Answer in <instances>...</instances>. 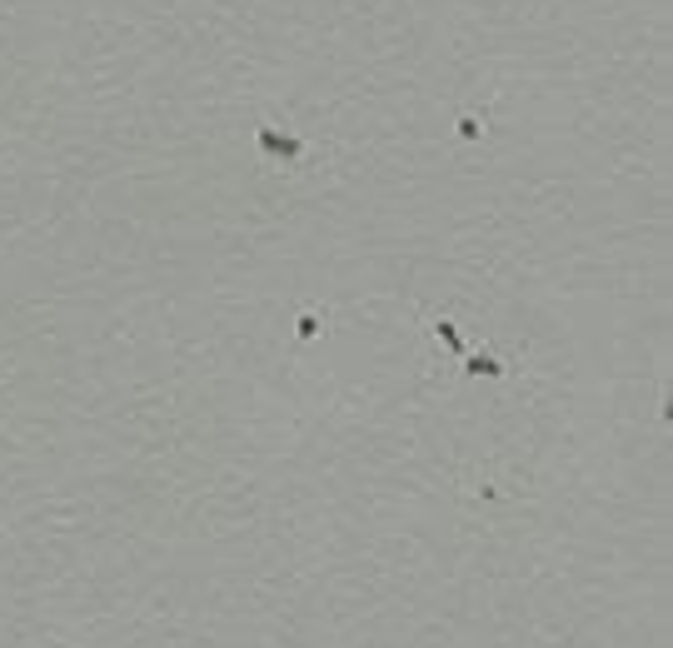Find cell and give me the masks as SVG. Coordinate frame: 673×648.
I'll return each mask as SVG.
<instances>
[{"label":"cell","mask_w":673,"mask_h":648,"mask_svg":"<svg viewBox=\"0 0 673 648\" xmlns=\"http://www.w3.org/2000/svg\"><path fill=\"white\" fill-rule=\"evenodd\" d=\"M260 155H269V160H300V155H305V140H294L284 130L265 125L260 130Z\"/></svg>","instance_id":"1"},{"label":"cell","mask_w":673,"mask_h":648,"mask_svg":"<svg viewBox=\"0 0 673 648\" xmlns=\"http://www.w3.org/2000/svg\"><path fill=\"white\" fill-rule=\"evenodd\" d=\"M464 374H504V359H494V355H474V359H464Z\"/></svg>","instance_id":"2"},{"label":"cell","mask_w":673,"mask_h":648,"mask_svg":"<svg viewBox=\"0 0 673 648\" xmlns=\"http://www.w3.org/2000/svg\"><path fill=\"white\" fill-rule=\"evenodd\" d=\"M479 135H484L479 115H474V110H469V115H459V140H469V145H474V140H479Z\"/></svg>","instance_id":"3"},{"label":"cell","mask_w":673,"mask_h":648,"mask_svg":"<svg viewBox=\"0 0 673 648\" xmlns=\"http://www.w3.org/2000/svg\"><path fill=\"white\" fill-rule=\"evenodd\" d=\"M434 334H439V340H445V349H454V355L464 349V344H459V330L449 324V319H434Z\"/></svg>","instance_id":"4"},{"label":"cell","mask_w":673,"mask_h":648,"mask_svg":"<svg viewBox=\"0 0 673 648\" xmlns=\"http://www.w3.org/2000/svg\"><path fill=\"white\" fill-rule=\"evenodd\" d=\"M319 334V315L309 309V315H300V340H315Z\"/></svg>","instance_id":"5"}]
</instances>
